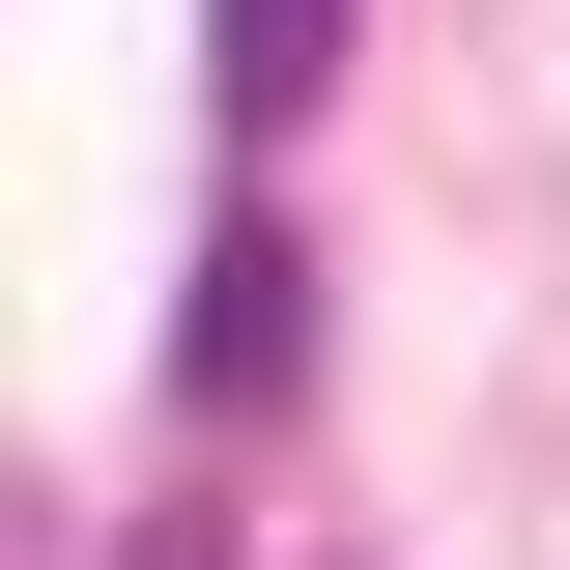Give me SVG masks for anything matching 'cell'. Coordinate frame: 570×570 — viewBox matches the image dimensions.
Instances as JSON below:
<instances>
[{
  "mask_svg": "<svg viewBox=\"0 0 570 570\" xmlns=\"http://www.w3.org/2000/svg\"><path fill=\"white\" fill-rule=\"evenodd\" d=\"M171 400H200V428H285V400H314V228H285V200H228V228H200Z\"/></svg>",
  "mask_w": 570,
  "mask_h": 570,
  "instance_id": "cell-1",
  "label": "cell"
},
{
  "mask_svg": "<svg viewBox=\"0 0 570 570\" xmlns=\"http://www.w3.org/2000/svg\"><path fill=\"white\" fill-rule=\"evenodd\" d=\"M200 86H228V115L285 142V115H314V86H343V0H200Z\"/></svg>",
  "mask_w": 570,
  "mask_h": 570,
  "instance_id": "cell-2",
  "label": "cell"
},
{
  "mask_svg": "<svg viewBox=\"0 0 570 570\" xmlns=\"http://www.w3.org/2000/svg\"><path fill=\"white\" fill-rule=\"evenodd\" d=\"M142 570H343V542H314V513H257V485H171V513H142Z\"/></svg>",
  "mask_w": 570,
  "mask_h": 570,
  "instance_id": "cell-3",
  "label": "cell"
}]
</instances>
